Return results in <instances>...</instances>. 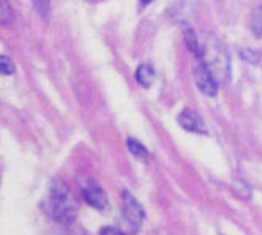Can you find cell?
Wrapping results in <instances>:
<instances>
[{
	"mask_svg": "<svg viewBox=\"0 0 262 235\" xmlns=\"http://www.w3.org/2000/svg\"><path fill=\"white\" fill-rule=\"evenodd\" d=\"M100 235H125L122 230L116 229V227H103L100 230Z\"/></svg>",
	"mask_w": 262,
	"mask_h": 235,
	"instance_id": "4fadbf2b",
	"label": "cell"
},
{
	"mask_svg": "<svg viewBox=\"0 0 262 235\" xmlns=\"http://www.w3.org/2000/svg\"><path fill=\"white\" fill-rule=\"evenodd\" d=\"M154 76H155L154 68H152L150 65H147V63L139 65L138 69H136V81H138L142 87H145V88L152 85Z\"/></svg>",
	"mask_w": 262,
	"mask_h": 235,
	"instance_id": "8992f818",
	"label": "cell"
},
{
	"mask_svg": "<svg viewBox=\"0 0 262 235\" xmlns=\"http://www.w3.org/2000/svg\"><path fill=\"white\" fill-rule=\"evenodd\" d=\"M183 35H185V41H186V44H188V48L196 54V57L201 56V46H199V43H198V37L194 35V32H193L190 27H186V29L183 30Z\"/></svg>",
	"mask_w": 262,
	"mask_h": 235,
	"instance_id": "9c48e42d",
	"label": "cell"
},
{
	"mask_svg": "<svg viewBox=\"0 0 262 235\" xmlns=\"http://www.w3.org/2000/svg\"><path fill=\"white\" fill-rule=\"evenodd\" d=\"M123 216L133 230H139L145 216L142 205L128 191L123 193Z\"/></svg>",
	"mask_w": 262,
	"mask_h": 235,
	"instance_id": "3957f363",
	"label": "cell"
},
{
	"mask_svg": "<svg viewBox=\"0 0 262 235\" xmlns=\"http://www.w3.org/2000/svg\"><path fill=\"white\" fill-rule=\"evenodd\" d=\"M179 123L183 130L191 133H205V126L202 119L191 109H185L179 115Z\"/></svg>",
	"mask_w": 262,
	"mask_h": 235,
	"instance_id": "5b68a950",
	"label": "cell"
},
{
	"mask_svg": "<svg viewBox=\"0 0 262 235\" xmlns=\"http://www.w3.org/2000/svg\"><path fill=\"white\" fill-rule=\"evenodd\" d=\"M251 30L256 35H262V2L253 11V16H251Z\"/></svg>",
	"mask_w": 262,
	"mask_h": 235,
	"instance_id": "30bf717a",
	"label": "cell"
},
{
	"mask_svg": "<svg viewBox=\"0 0 262 235\" xmlns=\"http://www.w3.org/2000/svg\"><path fill=\"white\" fill-rule=\"evenodd\" d=\"M150 2H154V0H141V5H148Z\"/></svg>",
	"mask_w": 262,
	"mask_h": 235,
	"instance_id": "5bb4252c",
	"label": "cell"
},
{
	"mask_svg": "<svg viewBox=\"0 0 262 235\" xmlns=\"http://www.w3.org/2000/svg\"><path fill=\"white\" fill-rule=\"evenodd\" d=\"M82 193H84L85 201L92 207H95L98 210L106 208V205H107L106 193L103 191V188L98 183L92 182V180H85V182L82 183Z\"/></svg>",
	"mask_w": 262,
	"mask_h": 235,
	"instance_id": "277c9868",
	"label": "cell"
},
{
	"mask_svg": "<svg viewBox=\"0 0 262 235\" xmlns=\"http://www.w3.org/2000/svg\"><path fill=\"white\" fill-rule=\"evenodd\" d=\"M14 21V13L8 0H0V24L10 26Z\"/></svg>",
	"mask_w": 262,
	"mask_h": 235,
	"instance_id": "ba28073f",
	"label": "cell"
},
{
	"mask_svg": "<svg viewBox=\"0 0 262 235\" xmlns=\"http://www.w3.org/2000/svg\"><path fill=\"white\" fill-rule=\"evenodd\" d=\"M126 146H128V150L133 153L138 159L147 161L148 158H150V153H148V150L142 146L139 140H136V139H128L126 140Z\"/></svg>",
	"mask_w": 262,
	"mask_h": 235,
	"instance_id": "52a82bcc",
	"label": "cell"
},
{
	"mask_svg": "<svg viewBox=\"0 0 262 235\" xmlns=\"http://www.w3.org/2000/svg\"><path fill=\"white\" fill-rule=\"evenodd\" d=\"M45 212L60 224H73L78 216V204L68 186L55 180L51 183L45 197Z\"/></svg>",
	"mask_w": 262,
	"mask_h": 235,
	"instance_id": "6da1fadb",
	"label": "cell"
},
{
	"mask_svg": "<svg viewBox=\"0 0 262 235\" xmlns=\"http://www.w3.org/2000/svg\"><path fill=\"white\" fill-rule=\"evenodd\" d=\"M33 2V7L36 10V13H38L43 19H48L49 16V11H51V0H32Z\"/></svg>",
	"mask_w": 262,
	"mask_h": 235,
	"instance_id": "8fae6325",
	"label": "cell"
},
{
	"mask_svg": "<svg viewBox=\"0 0 262 235\" xmlns=\"http://www.w3.org/2000/svg\"><path fill=\"white\" fill-rule=\"evenodd\" d=\"M194 82L204 95H209V97L216 95L218 85H216L215 75L209 68V65L201 57H198V62L194 63Z\"/></svg>",
	"mask_w": 262,
	"mask_h": 235,
	"instance_id": "7a4b0ae2",
	"label": "cell"
},
{
	"mask_svg": "<svg viewBox=\"0 0 262 235\" xmlns=\"http://www.w3.org/2000/svg\"><path fill=\"white\" fill-rule=\"evenodd\" d=\"M14 73V63L10 57L7 56H0V75L10 76Z\"/></svg>",
	"mask_w": 262,
	"mask_h": 235,
	"instance_id": "7c38bea8",
	"label": "cell"
}]
</instances>
